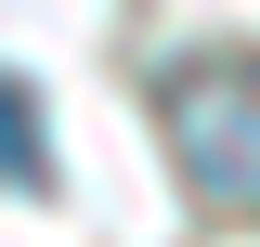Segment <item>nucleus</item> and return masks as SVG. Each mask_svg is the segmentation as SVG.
<instances>
[{
  "label": "nucleus",
  "mask_w": 260,
  "mask_h": 247,
  "mask_svg": "<svg viewBox=\"0 0 260 247\" xmlns=\"http://www.w3.org/2000/svg\"><path fill=\"white\" fill-rule=\"evenodd\" d=\"M169 156L208 208H260V65H182L169 78Z\"/></svg>",
  "instance_id": "obj_1"
},
{
  "label": "nucleus",
  "mask_w": 260,
  "mask_h": 247,
  "mask_svg": "<svg viewBox=\"0 0 260 247\" xmlns=\"http://www.w3.org/2000/svg\"><path fill=\"white\" fill-rule=\"evenodd\" d=\"M0 182H13V195H39V182H52V143H39V91L13 78V65H0Z\"/></svg>",
  "instance_id": "obj_2"
}]
</instances>
